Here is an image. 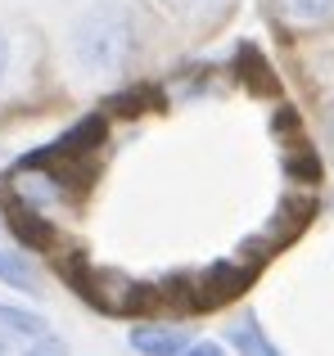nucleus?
Returning a JSON list of instances; mask_svg holds the SVG:
<instances>
[{
  "mask_svg": "<svg viewBox=\"0 0 334 356\" xmlns=\"http://www.w3.org/2000/svg\"><path fill=\"white\" fill-rule=\"evenodd\" d=\"M145 41V23L127 0H95L68 27V59L81 77L113 81L136 63Z\"/></svg>",
  "mask_w": 334,
  "mask_h": 356,
  "instance_id": "obj_1",
  "label": "nucleus"
},
{
  "mask_svg": "<svg viewBox=\"0 0 334 356\" xmlns=\"http://www.w3.org/2000/svg\"><path fill=\"white\" fill-rule=\"evenodd\" d=\"M226 343L235 356H285L280 348H276V339L262 330V321L257 316H239V321L226 325Z\"/></svg>",
  "mask_w": 334,
  "mask_h": 356,
  "instance_id": "obj_2",
  "label": "nucleus"
},
{
  "mask_svg": "<svg viewBox=\"0 0 334 356\" xmlns=\"http://www.w3.org/2000/svg\"><path fill=\"white\" fill-rule=\"evenodd\" d=\"M185 348H190V339L181 330H172V325H136L132 330L136 356H181Z\"/></svg>",
  "mask_w": 334,
  "mask_h": 356,
  "instance_id": "obj_3",
  "label": "nucleus"
},
{
  "mask_svg": "<svg viewBox=\"0 0 334 356\" xmlns=\"http://www.w3.org/2000/svg\"><path fill=\"white\" fill-rule=\"evenodd\" d=\"M276 9L289 27H321L334 18V0H276Z\"/></svg>",
  "mask_w": 334,
  "mask_h": 356,
  "instance_id": "obj_4",
  "label": "nucleus"
},
{
  "mask_svg": "<svg viewBox=\"0 0 334 356\" xmlns=\"http://www.w3.org/2000/svg\"><path fill=\"white\" fill-rule=\"evenodd\" d=\"M0 330L14 339H45V316L18 302H0Z\"/></svg>",
  "mask_w": 334,
  "mask_h": 356,
  "instance_id": "obj_5",
  "label": "nucleus"
},
{
  "mask_svg": "<svg viewBox=\"0 0 334 356\" xmlns=\"http://www.w3.org/2000/svg\"><path fill=\"white\" fill-rule=\"evenodd\" d=\"M0 284H9V289H18V293H41V280H36V266L23 257V252H9V248H0Z\"/></svg>",
  "mask_w": 334,
  "mask_h": 356,
  "instance_id": "obj_6",
  "label": "nucleus"
},
{
  "mask_svg": "<svg viewBox=\"0 0 334 356\" xmlns=\"http://www.w3.org/2000/svg\"><path fill=\"white\" fill-rule=\"evenodd\" d=\"M23 356H68V348H63L54 334H45V339H32V343H27Z\"/></svg>",
  "mask_w": 334,
  "mask_h": 356,
  "instance_id": "obj_7",
  "label": "nucleus"
},
{
  "mask_svg": "<svg viewBox=\"0 0 334 356\" xmlns=\"http://www.w3.org/2000/svg\"><path fill=\"white\" fill-rule=\"evenodd\" d=\"M181 9H190V14H217V9H226L230 0H176Z\"/></svg>",
  "mask_w": 334,
  "mask_h": 356,
  "instance_id": "obj_8",
  "label": "nucleus"
},
{
  "mask_svg": "<svg viewBox=\"0 0 334 356\" xmlns=\"http://www.w3.org/2000/svg\"><path fill=\"white\" fill-rule=\"evenodd\" d=\"M9 63H14V41H9V32L0 27V81L9 77Z\"/></svg>",
  "mask_w": 334,
  "mask_h": 356,
  "instance_id": "obj_9",
  "label": "nucleus"
},
{
  "mask_svg": "<svg viewBox=\"0 0 334 356\" xmlns=\"http://www.w3.org/2000/svg\"><path fill=\"white\" fill-rule=\"evenodd\" d=\"M181 356H226V348H221V343H190Z\"/></svg>",
  "mask_w": 334,
  "mask_h": 356,
  "instance_id": "obj_10",
  "label": "nucleus"
},
{
  "mask_svg": "<svg viewBox=\"0 0 334 356\" xmlns=\"http://www.w3.org/2000/svg\"><path fill=\"white\" fill-rule=\"evenodd\" d=\"M326 145H330V154H334V108L326 113Z\"/></svg>",
  "mask_w": 334,
  "mask_h": 356,
  "instance_id": "obj_11",
  "label": "nucleus"
},
{
  "mask_svg": "<svg viewBox=\"0 0 334 356\" xmlns=\"http://www.w3.org/2000/svg\"><path fill=\"white\" fill-rule=\"evenodd\" d=\"M0 352H5V348H0Z\"/></svg>",
  "mask_w": 334,
  "mask_h": 356,
  "instance_id": "obj_12",
  "label": "nucleus"
}]
</instances>
